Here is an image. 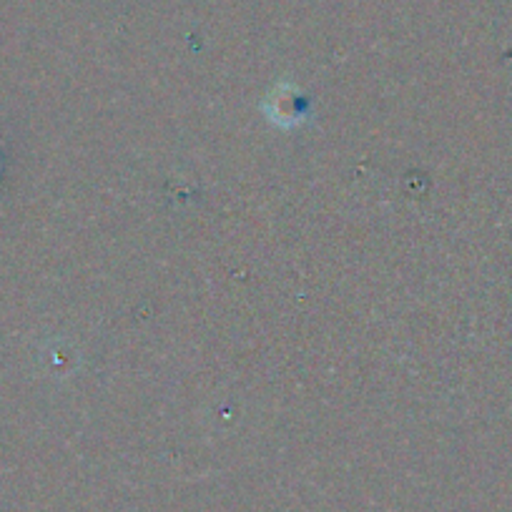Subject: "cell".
Returning <instances> with one entry per match:
<instances>
[{
	"instance_id": "obj_1",
	"label": "cell",
	"mask_w": 512,
	"mask_h": 512,
	"mask_svg": "<svg viewBox=\"0 0 512 512\" xmlns=\"http://www.w3.org/2000/svg\"><path fill=\"white\" fill-rule=\"evenodd\" d=\"M272 103H274V108H269V113H272L274 121L287 123L289 126V123H294L299 118L297 106H294V93H284V91L274 93Z\"/></svg>"
}]
</instances>
